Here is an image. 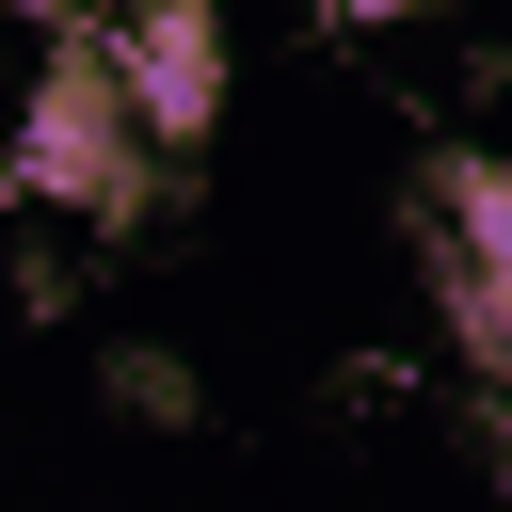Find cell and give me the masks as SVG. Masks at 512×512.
Masks as SVG:
<instances>
[{
	"label": "cell",
	"mask_w": 512,
	"mask_h": 512,
	"mask_svg": "<svg viewBox=\"0 0 512 512\" xmlns=\"http://www.w3.org/2000/svg\"><path fill=\"white\" fill-rule=\"evenodd\" d=\"M16 192H32V208H64V224H112V240L160 208V128L128 112L112 32H48L32 128H16Z\"/></svg>",
	"instance_id": "cell-1"
},
{
	"label": "cell",
	"mask_w": 512,
	"mask_h": 512,
	"mask_svg": "<svg viewBox=\"0 0 512 512\" xmlns=\"http://www.w3.org/2000/svg\"><path fill=\"white\" fill-rule=\"evenodd\" d=\"M432 320L480 384H512V144L432 160Z\"/></svg>",
	"instance_id": "cell-2"
},
{
	"label": "cell",
	"mask_w": 512,
	"mask_h": 512,
	"mask_svg": "<svg viewBox=\"0 0 512 512\" xmlns=\"http://www.w3.org/2000/svg\"><path fill=\"white\" fill-rule=\"evenodd\" d=\"M112 64H128V112L160 128V160H192V144L224 128L240 48H224V16H208V0H128V16H112Z\"/></svg>",
	"instance_id": "cell-3"
},
{
	"label": "cell",
	"mask_w": 512,
	"mask_h": 512,
	"mask_svg": "<svg viewBox=\"0 0 512 512\" xmlns=\"http://www.w3.org/2000/svg\"><path fill=\"white\" fill-rule=\"evenodd\" d=\"M336 32H416V16H448V0H320Z\"/></svg>",
	"instance_id": "cell-5"
},
{
	"label": "cell",
	"mask_w": 512,
	"mask_h": 512,
	"mask_svg": "<svg viewBox=\"0 0 512 512\" xmlns=\"http://www.w3.org/2000/svg\"><path fill=\"white\" fill-rule=\"evenodd\" d=\"M112 400H144V416L176 432V416H192V368H176V352H112Z\"/></svg>",
	"instance_id": "cell-4"
}]
</instances>
